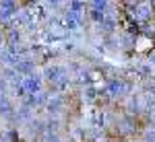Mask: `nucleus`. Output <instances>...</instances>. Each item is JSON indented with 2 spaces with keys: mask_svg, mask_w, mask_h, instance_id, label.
<instances>
[{
  "mask_svg": "<svg viewBox=\"0 0 155 142\" xmlns=\"http://www.w3.org/2000/svg\"><path fill=\"white\" fill-rule=\"evenodd\" d=\"M23 89L27 91V95L41 93V91H46V80H44V76L33 72L29 76H23Z\"/></svg>",
  "mask_w": 155,
  "mask_h": 142,
  "instance_id": "obj_1",
  "label": "nucleus"
},
{
  "mask_svg": "<svg viewBox=\"0 0 155 142\" xmlns=\"http://www.w3.org/2000/svg\"><path fill=\"white\" fill-rule=\"evenodd\" d=\"M155 47V39L151 35H147V33H139L137 35V41H134V52L137 54H149L151 49Z\"/></svg>",
  "mask_w": 155,
  "mask_h": 142,
  "instance_id": "obj_2",
  "label": "nucleus"
},
{
  "mask_svg": "<svg viewBox=\"0 0 155 142\" xmlns=\"http://www.w3.org/2000/svg\"><path fill=\"white\" fill-rule=\"evenodd\" d=\"M44 142H62L60 134H44Z\"/></svg>",
  "mask_w": 155,
  "mask_h": 142,
  "instance_id": "obj_3",
  "label": "nucleus"
},
{
  "mask_svg": "<svg viewBox=\"0 0 155 142\" xmlns=\"http://www.w3.org/2000/svg\"><path fill=\"white\" fill-rule=\"evenodd\" d=\"M147 64H149L151 68H155V47L149 52V54H147Z\"/></svg>",
  "mask_w": 155,
  "mask_h": 142,
  "instance_id": "obj_4",
  "label": "nucleus"
},
{
  "mask_svg": "<svg viewBox=\"0 0 155 142\" xmlns=\"http://www.w3.org/2000/svg\"><path fill=\"white\" fill-rule=\"evenodd\" d=\"M128 142H145V140L141 138V136H139V134H137V136H132V138H128Z\"/></svg>",
  "mask_w": 155,
  "mask_h": 142,
  "instance_id": "obj_5",
  "label": "nucleus"
},
{
  "mask_svg": "<svg viewBox=\"0 0 155 142\" xmlns=\"http://www.w3.org/2000/svg\"><path fill=\"white\" fill-rule=\"evenodd\" d=\"M145 83H149V84H153V87H155V76H151V78H147Z\"/></svg>",
  "mask_w": 155,
  "mask_h": 142,
  "instance_id": "obj_6",
  "label": "nucleus"
}]
</instances>
